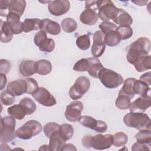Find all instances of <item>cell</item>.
<instances>
[{"instance_id": "obj_43", "label": "cell", "mask_w": 151, "mask_h": 151, "mask_svg": "<svg viewBox=\"0 0 151 151\" xmlns=\"http://www.w3.org/2000/svg\"><path fill=\"white\" fill-rule=\"evenodd\" d=\"M88 65L89 63L88 58H81L74 64L73 66V70L78 72L87 71Z\"/></svg>"}, {"instance_id": "obj_3", "label": "cell", "mask_w": 151, "mask_h": 151, "mask_svg": "<svg viewBox=\"0 0 151 151\" xmlns=\"http://www.w3.org/2000/svg\"><path fill=\"white\" fill-rule=\"evenodd\" d=\"M123 122L126 126L139 130H150V119L143 113L130 112L124 116Z\"/></svg>"}, {"instance_id": "obj_28", "label": "cell", "mask_w": 151, "mask_h": 151, "mask_svg": "<svg viewBox=\"0 0 151 151\" xmlns=\"http://www.w3.org/2000/svg\"><path fill=\"white\" fill-rule=\"evenodd\" d=\"M41 19L38 18H26L22 22V30L25 32L40 29Z\"/></svg>"}, {"instance_id": "obj_42", "label": "cell", "mask_w": 151, "mask_h": 151, "mask_svg": "<svg viewBox=\"0 0 151 151\" xmlns=\"http://www.w3.org/2000/svg\"><path fill=\"white\" fill-rule=\"evenodd\" d=\"M60 126V124L55 122H49L47 123L43 127L44 134L48 138H49L52 133L58 131Z\"/></svg>"}, {"instance_id": "obj_44", "label": "cell", "mask_w": 151, "mask_h": 151, "mask_svg": "<svg viewBox=\"0 0 151 151\" xmlns=\"http://www.w3.org/2000/svg\"><path fill=\"white\" fill-rule=\"evenodd\" d=\"M101 31L105 34L113 31H116L117 28V25L109 21H103L99 26Z\"/></svg>"}, {"instance_id": "obj_41", "label": "cell", "mask_w": 151, "mask_h": 151, "mask_svg": "<svg viewBox=\"0 0 151 151\" xmlns=\"http://www.w3.org/2000/svg\"><path fill=\"white\" fill-rule=\"evenodd\" d=\"M0 99L1 103L5 106L11 105L14 103L15 100V96L6 90L3 91L1 93Z\"/></svg>"}, {"instance_id": "obj_7", "label": "cell", "mask_w": 151, "mask_h": 151, "mask_svg": "<svg viewBox=\"0 0 151 151\" xmlns=\"http://www.w3.org/2000/svg\"><path fill=\"white\" fill-rule=\"evenodd\" d=\"M90 87L89 78L85 76H80L76 79L74 84L70 87L69 96L74 100L79 99L88 91Z\"/></svg>"}, {"instance_id": "obj_37", "label": "cell", "mask_w": 151, "mask_h": 151, "mask_svg": "<svg viewBox=\"0 0 151 151\" xmlns=\"http://www.w3.org/2000/svg\"><path fill=\"white\" fill-rule=\"evenodd\" d=\"M128 141V137L126 134L122 132L116 133L113 135V143L115 147H122L124 146Z\"/></svg>"}, {"instance_id": "obj_36", "label": "cell", "mask_w": 151, "mask_h": 151, "mask_svg": "<svg viewBox=\"0 0 151 151\" xmlns=\"http://www.w3.org/2000/svg\"><path fill=\"white\" fill-rule=\"evenodd\" d=\"M61 27L65 32L71 33L76 30L77 24L73 18H66L61 21Z\"/></svg>"}, {"instance_id": "obj_14", "label": "cell", "mask_w": 151, "mask_h": 151, "mask_svg": "<svg viewBox=\"0 0 151 151\" xmlns=\"http://www.w3.org/2000/svg\"><path fill=\"white\" fill-rule=\"evenodd\" d=\"M150 96L139 97L132 103H130L129 110L130 112L143 113L151 105Z\"/></svg>"}, {"instance_id": "obj_52", "label": "cell", "mask_w": 151, "mask_h": 151, "mask_svg": "<svg viewBox=\"0 0 151 151\" xmlns=\"http://www.w3.org/2000/svg\"><path fill=\"white\" fill-rule=\"evenodd\" d=\"M133 3H135L136 4H137L138 5L140 6H143V5H145L146 4H147V1H132Z\"/></svg>"}, {"instance_id": "obj_24", "label": "cell", "mask_w": 151, "mask_h": 151, "mask_svg": "<svg viewBox=\"0 0 151 151\" xmlns=\"http://www.w3.org/2000/svg\"><path fill=\"white\" fill-rule=\"evenodd\" d=\"M7 112L10 116L18 120H22L27 115V111L25 108L19 103L8 107Z\"/></svg>"}, {"instance_id": "obj_11", "label": "cell", "mask_w": 151, "mask_h": 151, "mask_svg": "<svg viewBox=\"0 0 151 151\" xmlns=\"http://www.w3.org/2000/svg\"><path fill=\"white\" fill-rule=\"evenodd\" d=\"M104 37V34L101 30L97 31L94 33L93 44L91 49V54L94 57H100L104 53L106 48Z\"/></svg>"}, {"instance_id": "obj_46", "label": "cell", "mask_w": 151, "mask_h": 151, "mask_svg": "<svg viewBox=\"0 0 151 151\" xmlns=\"http://www.w3.org/2000/svg\"><path fill=\"white\" fill-rule=\"evenodd\" d=\"M11 68V63L9 61L5 59L0 60V72L1 74H7Z\"/></svg>"}, {"instance_id": "obj_51", "label": "cell", "mask_w": 151, "mask_h": 151, "mask_svg": "<svg viewBox=\"0 0 151 151\" xmlns=\"http://www.w3.org/2000/svg\"><path fill=\"white\" fill-rule=\"evenodd\" d=\"M62 150H77V149L73 144L67 143L64 145Z\"/></svg>"}, {"instance_id": "obj_10", "label": "cell", "mask_w": 151, "mask_h": 151, "mask_svg": "<svg viewBox=\"0 0 151 151\" xmlns=\"http://www.w3.org/2000/svg\"><path fill=\"white\" fill-rule=\"evenodd\" d=\"M78 122L85 127L91 129L100 133L106 132L107 130V125L105 122L96 120L89 116H81Z\"/></svg>"}, {"instance_id": "obj_48", "label": "cell", "mask_w": 151, "mask_h": 151, "mask_svg": "<svg viewBox=\"0 0 151 151\" xmlns=\"http://www.w3.org/2000/svg\"><path fill=\"white\" fill-rule=\"evenodd\" d=\"M9 1L2 0L0 1V14L1 16L6 17L8 14Z\"/></svg>"}, {"instance_id": "obj_45", "label": "cell", "mask_w": 151, "mask_h": 151, "mask_svg": "<svg viewBox=\"0 0 151 151\" xmlns=\"http://www.w3.org/2000/svg\"><path fill=\"white\" fill-rule=\"evenodd\" d=\"M25 80L27 84L26 93L32 94L38 88V83L33 78H27Z\"/></svg>"}, {"instance_id": "obj_30", "label": "cell", "mask_w": 151, "mask_h": 151, "mask_svg": "<svg viewBox=\"0 0 151 151\" xmlns=\"http://www.w3.org/2000/svg\"><path fill=\"white\" fill-rule=\"evenodd\" d=\"M134 66L135 69L140 73L150 70L151 68L150 55H147L141 57L134 64Z\"/></svg>"}, {"instance_id": "obj_9", "label": "cell", "mask_w": 151, "mask_h": 151, "mask_svg": "<svg viewBox=\"0 0 151 151\" xmlns=\"http://www.w3.org/2000/svg\"><path fill=\"white\" fill-rule=\"evenodd\" d=\"M31 95L40 104L46 107L53 106L57 103L55 97L42 87H38Z\"/></svg>"}, {"instance_id": "obj_33", "label": "cell", "mask_w": 151, "mask_h": 151, "mask_svg": "<svg viewBox=\"0 0 151 151\" xmlns=\"http://www.w3.org/2000/svg\"><path fill=\"white\" fill-rule=\"evenodd\" d=\"M135 139L137 142L151 145V132L150 130L145 129L140 130L135 135Z\"/></svg>"}, {"instance_id": "obj_25", "label": "cell", "mask_w": 151, "mask_h": 151, "mask_svg": "<svg viewBox=\"0 0 151 151\" xmlns=\"http://www.w3.org/2000/svg\"><path fill=\"white\" fill-rule=\"evenodd\" d=\"M36 73L44 76L47 75L52 71V64L51 62L47 60H40L35 62V64Z\"/></svg>"}, {"instance_id": "obj_31", "label": "cell", "mask_w": 151, "mask_h": 151, "mask_svg": "<svg viewBox=\"0 0 151 151\" xmlns=\"http://www.w3.org/2000/svg\"><path fill=\"white\" fill-rule=\"evenodd\" d=\"M58 133L61 137L65 141L72 138L74 134V129L70 124H63L60 126Z\"/></svg>"}, {"instance_id": "obj_26", "label": "cell", "mask_w": 151, "mask_h": 151, "mask_svg": "<svg viewBox=\"0 0 151 151\" xmlns=\"http://www.w3.org/2000/svg\"><path fill=\"white\" fill-rule=\"evenodd\" d=\"M136 78H128L126 79L123 83V87L119 92V94L126 95L131 99H133L135 95L134 92V84Z\"/></svg>"}, {"instance_id": "obj_5", "label": "cell", "mask_w": 151, "mask_h": 151, "mask_svg": "<svg viewBox=\"0 0 151 151\" xmlns=\"http://www.w3.org/2000/svg\"><path fill=\"white\" fill-rule=\"evenodd\" d=\"M98 78L103 85L108 88H117L123 82V78L120 74L106 68H103L99 72Z\"/></svg>"}, {"instance_id": "obj_16", "label": "cell", "mask_w": 151, "mask_h": 151, "mask_svg": "<svg viewBox=\"0 0 151 151\" xmlns=\"http://www.w3.org/2000/svg\"><path fill=\"white\" fill-rule=\"evenodd\" d=\"M20 16L13 12H9L6 16V23L14 34H21L22 30V22L20 21Z\"/></svg>"}, {"instance_id": "obj_23", "label": "cell", "mask_w": 151, "mask_h": 151, "mask_svg": "<svg viewBox=\"0 0 151 151\" xmlns=\"http://www.w3.org/2000/svg\"><path fill=\"white\" fill-rule=\"evenodd\" d=\"M26 7V2L24 0H9L8 13L13 12L20 17L22 15Z\"/></svg>"}, {"instance_id": "obj_17", "label": "cell", "mask_w": 151, "mask_h": 151, "mask_svg": "<svg viewBox=\"0 0 151 151\" xmlns=\"http://www.w3.org/2000/svg\"><path fill=\"white\" fill-rule=\"evenodd\" d=\"M6 90L12 93L15 96H21L24 93H26L27 91V84L24 80L19 79L12 81L8 83Z\"/></svg>"}, {"instance_id": "obj_50", "label": "cell", "mask_w": 151, "mask_h": 151, "mask_svg": "<svg viewBox=\"0 0 151 151\" xmlns=\"http://www.w3.org/2000/svg\"><path fill=\"white\" fill-rule=\"evenodd\" d=\"M0 79H1V87L0 89L2 90L4 87L5 86V84L6 83V77L5 76V74H1L0 73Z\"/></svg>"}, {"instance_id": "obj_34", "label": "cell", "mask_w": 151, "mask_h": 151, "mask_svg": "<svg viewBox=\"0 0 151 151\" xmlns=\"http://www.w3.org/2000/svg\"><path fill=\"white\" fill-rule=\"evenodd\" d=\"M131 103V99L128 96L122 94H119L116 101V106L120 110H126L129 109Z\"/></svg>"}, {"instance_id": "obj_18", "label": "cell", "mask_w": 151, "mask_h": 151, "mask_svg": "<svg viewBox=\"0 0 151 151\" xmlns=\"http://www.w3.org/2000/svg\"><path fill=\"white\" fill-rule=\"evenodd\" d=\"M40 29L51 35H56L60 33L61 27L57 22L48 18H44L41 21Z\"/></svg>"}, {"instance_id": "obj_49", "label": "cell", "mask_w": 151, "mask_h": 151, "mask_svg": "<svg viewBox=\"0 0 151 151\" xmlns=\"http://www.w3.org/2000/svg\"><path fill=\"white\" fill-rule=\"evenodd\" d=\"M150 76H151V73L150 71L147 72L145 74H143V75H142L140 77V80L144 81L145 83H146L147 85H149V86L151 84V78H150Z\"/></svg>"}, {"instance_id": "obj_4", "label": "cell", "mask_w": 151, "mask_h": 151, "mask_svg": "<svg viewBox=\"0 0 151 151\" xmlns=\"http://www.w3.org/2000/svg\"><path fill=\"white\" fill-rule=\"evenodd\" d=\"M15 119L11 116H5L1 119L0 142L1 143H8L15 139Z\"/></svg>"}, {"instance_id": "obj_39", "label": "cell", "mask_w": 151, "mask_h": 151, "mask_svg": "<svg viewBox=\"0 0 151 151\" xmlns=\"http://www.w3.org/2000/svg\"><path fill=\"white\" fill-rule=\"evenodd\" d=\"M116 31L119 34L121 40H126L130 38L133 35V29L129 25L119 26L116 28Z\"/></svg>"}, {"instance_id": "obj_8", "label": "cell", "mask_w": 151, "mask_h": 151, "mask_svg": "<svg viewBox=\"0 0 151 151\" xmlns=\"http://www.w3.org/2000/svg\"><path fill=\"white\" fill-rule=\"evenodd\" d=\"M97 5L98 16L103 21L113 19L119 9L110 0L97 1Z\"/></svg>"}, {"instance_id": "obj_40", "label": "cell", "mask_w": 151, "mask_h": 151, "mask_svg": "<svg viewBox=\"0 0 151 151\" xmlns=\"http://www.w3.org/2000/svg\"><path fill=\"white\" fill-rule=\"evenodd\" d=\"M76 42L78 48L81 50H87L90 47V39L89 35L87 34L78 37Z\"/></svg>"}, {"instance_id": "obj_13", "label": "cell", "mask_w": 151, "mask_h": 151, "mask_svg": "<svg viewBox=\"0 0 151 151\" xmlns=\"http://www.w3.org/2000/svg\"><path fill=\"white\" fill-rule=\"evenodd\" d=\"M48 5V11L54 16L65 14L68 12L70 8V2L68 0L50 1Z\"/></svg>"}, {"instance_id": "obj_19", "label": "cell", "mask_w": 151, "mask_h": 151, "mask_svg": "<svg viewBox=\"0 0 151 151\" xmlns=\"http://www.w3.org/2000/svg\"><path fill=\"white\" fill-rule=\"evenodd\" d=\"M112 20L119 26H130L133 23L132 17L127 11L122 8H119L117 12Z\"/></svg>"}, {"instance_id": "obj_32", "label": "cell", "mask_w": 151, "mask_h": 151, "mask_svg": "<svg viewBox=\"0 0 151 151\" xmlns=\"http://www.w3.org/2000/svg\"><path fill=\"white\" fill-rule=\"evenodd\" d=\"M104 41L106 45L109 47H114L120 42L121 38L116 30L105 34Z\"/></svg>"}, {"instance_id": "obj_29", "label": "cell", "mask_w": 151, "mask_h": 151, "mask_svg": "<svg viewBox=\"0 0 151 151\" xmlns=\"http://www.w3.org/2000/svg\"><path fill=\"white\" fill-rule=\"evenodd\" d=\"M12 33L6 21L1 20V41L3 43H8L13 38Z\"/></svg>"}, {"instance_id": "obj_22", "label": "cell", "mask_w": 151, "mask_h": 151, "mask_svg": "<svg viewBox=\"0 0 151 151\" xmlns=\"http://www.w3.org/2000/svg\"><path fill=\"white\" fill-rule=\"evenodd\" d=\"M35 62L32 60H24L22 61L19 67V71L20 74L24 77H29L36 73Z\"/></svg>"}, {"instance_id": "obj_21", "label": "cell", "mask_w": 151, "mask_h": 151, "mask_svg": "<svg viewBox=\"0 0 151 151\" xmlns=\"http://www.w3.org/2000/svg\"><path fill=\"white\" fill-rule=\"evenodd\" d=\"M89 65L87 72L88 74L95 78H98L99 72L104 68L100 61L96 57L88 58Z\"/></svg>"}, {"instance_id": "obj_6", "label": "cell", "mask_w": 151, "mask_h": 151, "mask_svg": "<svg viewBox=\"0 0 151 151\" xmlns=\"http://www.w3.org/2000/svg\"><path fill=\"white\" fill-rule=\"evenodd\" d=\"M42 130V127L39 122L35 120H30L18 128L15 133L18 138L28 140L40 134Z\"/></svg>"}, {"instance_id": "obj_1", "label": "cell", "mask_w": 151, "mask_h": 151, "mask_svg": "<svg viewBox=\"0 0 151 151\" xmlns=\"http://www.w3.org/2000/svg\"><path fill=\"white\" fill-rule=\"evenodd\" d=\"M150 49V40L145 37H139L128 47L126 55L127 61L134 65L141 57L147 55Z\"/></svg>"}, {"instance_id": "obj_38", "label": "cell", "mask_w": 151, "mask_h": 151, "mask_svg": "<svg viewBox=\"0 0 151 151\" xmlns=\"http://www.w3.org/2000/svg\"><path fill=\"white\" fill-rule=\"evenodd\" d=\"M19 104L22 105L27 111V115H30L32 114L36 110L37 106L35 102L30 98L25 97L22 99Z\"/></svg>"}, {"instance_id": "obj_2", "label": "cell", "mask_w": 151, "mask_h": 151, "mask_svg": "<svg viewBox=\"0 0 151 151\" xmlns=\"http://www.w3.org/2000/svg\"><path fill=\"white\" fill-rule=\"evenodd\" d=\"M83 146L87 149L93 147L96 150H104L109 149L113 145V136L111 134H101L96 136L86 135L82 139Z\"/></svg>"}, {"instance_id": "obj_20", "label": "cell", "mask_w": 151, "mask_h": 151, "mask_svg": "<svg viewBox=\"0 0 151 151\" xmlns=\"http://www.w3.org/2000/svg\"><path fill=\"white\" fill-rule=\"evenodd\" d=\"M49 150L50 151H60L62 150V149L65 143L64 140L59 134L58 131L52 133L49 137Z\"/></svg>"}, {"instance_id": "obj_35", "label": "cell", "mask_w": 151, "mask_h": 151, "mask_svg": "<svg viewBox=\"0 0 151 151\" xmlns=\"http://www.w3.org/2000/svg\"><path fill=\"white\" fill-rule=\"evenodd\" d=\"M37 47L41 51L51 52L55 48V42L54 40L46 37L40 42Z\"/></svg>"}, {"instance_id": "obj_15", "label": "cell", "mask_w": 151, "mask_h": 151, "mask_svg": "<svg viewBox=\"0 0 151 151\" xmlns=\"http://www.w3.org/2000/svg\"><path fill=\"white\" fill-rule=\"evenodd\" d=\"M86 9L81 13L80 15V21L87 25H93L95 24L99 18L97 8L85 7Z\"/></svg>"}, {"instance_id": "obj_47", "label": "cell", "mask_w": 151, "mask_h": 151, "mask_svg": "<svg viewBox=\"0 0 151 151\" xmlns=\"http://www.w3.org/2000/svg\"><path fill=\"white\" fill-rule=\"evenodd\" d=\"M150 145L140 143L139 142L134 143L132 146V150L133 151H145L150 150Z\"/></svg>"}, {"instance_id": "obj_12", "label": "cell", "mask_w": 151, "mask_h": 151, "mask_svg": "<svg viewBox=\"0 0 151 151\" xmlns=\"http://www.w3.org/2000/svg\"><path fill=\"white\" fill-rule=\"evenodd\" d=\"M83 109V104L81 101L76 100L71 102L66 107L64 114L65 119L71 122L78 121Z\"/></svg>"}, {"instance_id": "obj_27", "label": "cell", "mask_w": 151, "mask_h": 151, "mask_svg": "<svg viewBox=\"0 0 151 151\" xmlns=\"http://www.w3.org/2000/svg\"><path fill=\"white\" fill-rule=\"evenodd\" d=\"M150 88L144 81L140 80H136L134 84V92L135 94L140 95L142 97H146L150 95Z\"/></svg>"}, {"instance_id": "obj_53", "label": "cell", "mask_w": 151, "mask_h": 151, "mask_svg": "<svg viewBox=\"0 0 151 151\" xmlns=\"http://www.w3.org/2000/svg\"><path fill=\"white\" fill-rule=\"evenodd\" d=\"M39 150H49L48 145H42V146L39 148Z\"/></svg>"}]
</instances>
